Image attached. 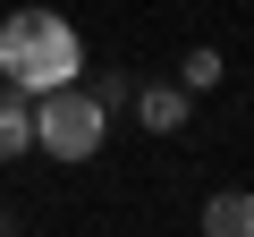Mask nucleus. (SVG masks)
Returning <instances> with one entry per match:
<instances>
[{"label":"nucleus","instance_id":"39448f33","mask_svg":"<svg viewBox=\"0 0 254 237\" xmlns=\"http://www.w3.org/2000/svg\"><path fill=\"white\" fill-rule=\"evenodd\" d=\"M203 229L212 237H254V195H212L203 203Z\"/></svg>","mask_w":254,"mask_h":237},{"label":"nucleus","instance_id":"423d86ee","mask_svg":"<svg viewBox=\"0 0 254 237\" xmlns=\"http://www.w3.org/2000/svg\"><path fill=\"white\" fill-rule=\"evenodd\" d=\"M93 102H102V110H127V102H136V76H119V68H110V76L93 85Z\"/></svg>","mask_w":254,"mask_h":237},{"label":"nucleus","instance_id":"20e7f679","mask_svg":"<svg viewBox=\"0 0 254 237\" xmlns=\"http://www.w3.org/2000/svg\"><path fill=\"white\" fill-rule=\"evenodd\" d=\"M136 118H144L153 136H178V127H187V93H178V85H144V93H136Z\"/></svg>","mask_w":254,"mask_h":237},{"label":"nucleus","instance_id":"0eeeda50","mask_svg":"<svg viewBox=\"0 0 254 237\" xmlns=\"http://www.w3.org/2000/svg\"><path fill=\"white\" fill-rule=\"evenodd\" d=\"M0 229H17V212H0Z\"/></svg>","mask_w":254,"mask_h":237},{"label":"nucleus","instance_id":"7ed1b4c3","mask_svg":"<svg viewBox=\"0 0 254 237\" xmlns=\"http://www.w3.org/2000/svg\"><path fill=\"white\" fill-rule=\"evenodd\" d=\"M34 144V93L26 85H0V161H17Z\"/></svg>","mask_w":254,"mask_h":237},{"label":"nucleus","instance_id":"f03ea898","mask_svg":"<svg viewBox=\"0 0 254 237\" xmlns=\"http://www.w3.org/2000/svg\"><path fill=\"white\" fill-rule=\"evenodd\" d=\"M102 127H110V110H102L93 93H76V76L34 93V144H43L51 161H85V153H102Z\"/></svg>","mask_w":254,"mask_h":237},{"label":"nucleus","instance_id":"f257e3e1","mask_svg":"<svg viewBox=\"0 0 254 237\" xmlns=\"http://www.w3.org/2000/svg\"><path fill=\"white\" fill-rule=\"evenodd\" d=\"M76 68H85V43L60 9H9L0 17V76L9 85L43 93V85H68Z\"/></svg>","mask_w":254,"mask_h":237}]
</instances>
